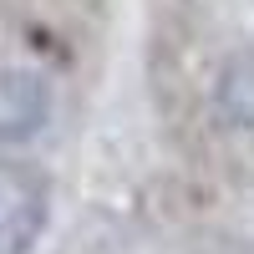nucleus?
<instances>
[{"mask_svg":"<svg viewBox=\"0 0 254 254\" xmlns=\"http://www.w3.org/2000/svg\"><path fill=\"white\" fill-rule=\"evenodd\" d=\"M51 214V183L31 163L0 158V254H31Z\"/></svg>","mask_w":254,"mask_h":254,"instance_id":"obj_1","label":"nucleus"},{"mask_svg":"<svg viewBox=\"0 0 254 254\" xmlns=\"http://www.w3.org/2000/svg\"><path fill=\"white\" fill-rule=\"evenodd\" d=\"M51 112V92L36 71H0V142H26L46 127Z\"/></svg>","mask_w":254,"mask_h":254,"instance_id":"obj_2","label":"nucleus"},{"mask_svg":"<svg viewBox=\"0 0 254 254\" xmlns=\"http://www.w3.org/2000/svg\"><path fill=\"white\" fill-rule=\"evenodd\" d=\"M219 112L234 127H254V51H239L219 71Z\"/></svg>","mask_w":254,"mask_h":254,"instance_id":"obj_3","label":"nucleus"}]
</instances>
